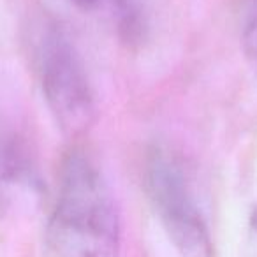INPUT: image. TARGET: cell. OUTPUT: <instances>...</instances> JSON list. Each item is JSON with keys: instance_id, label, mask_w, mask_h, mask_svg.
<instances>
[{"instance_id": "obj_1", "label": "cell", "mask_w": 257, "mask_h": 257, "mask_svg": "<svg viewBox=\"0 0 257 257\" xmlns=\"http://www.w3.org/2000/svg\"><path fill=\"white\" fill-rule=\"evenodd\" d=\"M120 213L106 178L83 154H71L60 173L48 222L51 257H118Z\"/></svg>"}, {"instance_id": "obj_2", "label": "cell", "mask_w": 257, "mask_h": 257, "mask_svg": "<svg viewBox=\"0 0 257 257\" xmlns=\"http://www.w3.org/2000/svg\"><path fill=\"white\" fill-rule=\"evenodd\" d=\"M43 95L58 127L67 136H81L97 118L95 93L74 44L57 27L41 36L37 50Z\"/></svg>"}, {"instance_id": "obj_3", "label": "cell", "mask_w": 257, "mask_h": 257, "mask_svg": "<svg viewBox=\"0 0 257 257\" xmlns=\"http://www.w3.org/2000/svg\"><path fill=\"white\" fill-rule=\"evenodd\" d=\"M145 185L166 234L182 257H213L208 227L190 196L180 166L154 150L147 159Z\"/></svg>"}, {"instance_id": "obj_4", "label": "cell", "mask_w": 257, "mask_h": 257, "mask_svg": "<svg viewBox=\"0 0 257 257\" xmlns=\"http://www.w3.org/2000/svg\"><path fill=\"white\" fill-rule=\"evenodd\" d=\"M34 173L16 138L0 125V206L11 201L16 190L32 187Z\"/></svg>"}, {"instance_id": "obj_5", "label": "cell", "mask_w": 257, "mask_h": 257, "mask_svg": "<svg viewBox=\"0 0 257 257\" xmlns=\"http://www.w3.org/2000/svg\"><path fill=\"white\" fill-rule=\"evenodd\" d=\"M243 48H245L250 64L257 71V2L250 9L245 29H243Z\"/></svg>"}, {"instance_id": "obj_6", "label": "cell", "mask_w": 257, "mask_h": 257, "mask_svg": "<svg viewBox=\"0 0 257 257\" xmlns=\"http://www.w3.org/2000/svg\"><path fill=\"white\" fill-rule=\"evenodd\" d=\"M69 2H72V4L78 6V8L88 9V8H93L95 4H99L100 0H69Z\"/></svg>"}, {"instance_id": "obj_7", "label": "cell", "mask_w": 257, "mask_h": 257, "mask_svg": "<svg viewBox=\"0 0 257 257\" xmlns=\"http://www.w3.org/2000/svg\"><path fill=\"white\" fill-rule=\"evenodd\" d=\"M250 225H252L253 232H255V236H257V208H253L252 215H250Z\"/></svg>"}]
</instances>
